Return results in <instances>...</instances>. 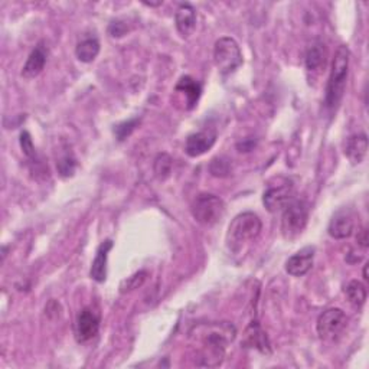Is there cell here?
<instances>
[{"instance_id":"obj_19","label":"cell","mask_w":369,"mask_h":369,"mask_svg":"<svg viewBox=\"0 0 369 369\" xmlns=\"http://www.w3.org/2000/svg\"><path fill=\"white\" fill-rule=\"evenodd\" d=\"M100 48H101L100 40L95 36H90V38H86V39L81 40V42H78V45L75 48V55H77L78 61L84 62V64H90L99 57Z\"/></svg>"},{"instance_id":"obj_26","label":"cell","mask_w":369,"mask_h":369,"mask_svg":"<svg viewBox=\"0 0 369 369\" xmlns=\"http://www.w3.org/2000/svg\"><path fill=\"white\" fill-rule=\"evenodd\" d=\"M140 125V118H131L127 121H123L120 125H117L114 127V134L118 142L126 140L127 138H130V134L138 129V126Z\"/></svg>"},{"instance_id":"obj_21","label":"cell","mask_w":369,"mask_h":369,"mask_svg":"<svg viewBox=\"0 0 369 369\" xmlns=\"http://www.w3.org/2000/svg\"><path fill=\"white\" fill-rule=\"evenodd\" d=\"M345 296L349 300L351 305H353L355 307H362L366 302V296H368L366 287L358 280H352L345 287Z\"/></svg>"},{"instance_id":"obj_7","label":"cell","mask_w":369,"mask_h":369,"mask_svg":"<svg viewBox=\"0 0 369 369\" xmlns=\"http://www.w3.org/2000/svg\"><path fill=\"white\" fill-rule=\"evenodd\" d=\"M348 318L345 311L339 307H332L325 310L318 322L316 331L320 339L323 340H335L346 327Z\"/></svg>"},{"instance_id":"obj_27","label":"cell","mask_w":369,"mask_h":369,"mask_svg":"<svg viewBox=\"0 0 369 369\" xmlns=\"http://www.w3.org/2000/svg\"><path fill=\"white\" fill-rule=\"evenodd\" d=\"M19 142H21V147H22L23 155L28 159H31V160L36 159V150H35V146H34V142H32L31 133L26 131V130L22 131Z\"/></svg>"},{"instance_id":"obj_1","label":"cell","mask_w":369,"mask_h":369,"mask_svg":"<svg viewBox=\"0 0 369 369\" xmlns=\"http://www.w3.org/2000/svg\"><path fill=\"white\" fill-rule=\"evenodd\" d=\"M237 336L236 326L229 322L201 323L189 332L190 344L196 346V366L216 368L225 359L227 348Z\"/></svg>"},{"instance_id":"obj_15","label":"cell","mask_w":369,"mask_h":369,"mask_svg":"<svg viewBox=\"0 0 369 369\" xmlns=\"http://www.w3.org/2000/svg\"><path fill=\"white\" fill-rule=\"evenodd\" d=\"M47 58H48L47 48L42 44L35 47V49L29 53L28 60H26V62L22 68V77L28 78V79L38 77L40 73L44 71Z\"/></svg>"},{"instance_id":"obj_12","label":"cell","mask_w":369,"mask_h":369,"mask_svg":"<svg viewBox=\"0 0 369 369\" xmlns=\"http://www.w3.org/2000/svg\"><path fill=\"white\" fill-rule=\"evenodd\" d=\"M216 142V133L214 131H198L188 136L185 142V153L189 157H199L214 147Z\"/></svg>"},{"instance_id":"obj_28","label":"cell","mask_w":369,"mask_h":369,"mask_svg":"<svg viewBox=\"0 0 369 369\" xmlns=\"http://www.w3.org/2000/svg\"><path fill=\"white\" fill-rule=\"evenodd\" d=\"M129 28L126 23H123L120 21H116V22H112L110 26H108V34H110V36L113 38H121L125 36L127 34Z\"/></svg>"},{"instance_id":"obj_10","label":"cell","mask_w":369,"mask_h":369,"mask_svg":"<svg viewBox=\"0 0 369 369\" xmlns=\"http://www.w3.org/2000/svg\"><path fill=\"white\" fill-rule=\"evenodd\" d=\"M314 262V247H305L285 262V271L292 277H303L311 270Z\"/></svg>"},{"instance_id":"obj_31","label":"cell","mask_w":369,"mask_h":369,"mask_svg":"<svg viewBox=\"0 0 369 369\" xmlns=\"http://www.w3.org/2000/svg\"><path fill=\"white\" fill-rule=\"evenodd\" d=\"M368 279H369V277H368V264H365V266H364V280L368 281Z\"/></svg>"},{"instance_id":"obj_30","label":"cell","mask_w":369,"mask_h":369,"mask_svg":"<svg viewBox=\"0 0 369 369\" xmlns=\"http://www.w3.org/2000/svg\"><path fill=\"white\" fill-rule=\"evenodd\" d=\"M254 146H255V142L253 139H245L237 144V149L240 150V152H250V150L254 149Z\"/></svg>"},{"instance_id":"obj_5","label":"cell","mask_w":369,"mask_h":369,"mask_svg":"<svg viewBox=\"0 0 369 369\" xmlns=\"http://www.w3.org/2000/svg\"><path fill=\"white\" fill-rule=\"evenodd\" d=\"M214 62L222 75H229L242 65V52L234 38L222 36L214 45Z\"/></svg>"},{"instance_id":"obj_3","label":"cell","mask_w":369,"mask_h":369,"mask_svg":"<svg viewBox=\"0 0 369 369\" xmlns=\"http://www.w3.org/2000/svg\"><path fill=\"white\" fill-rule=\"evenodd\" d=\"M263 224L254 212H241L231 221L227 232V249L231 254L241 251L262 234Z\"/></svg>"},{"instance_id":"obj_11","label":"cell","mask_w":369,"mask_h":369,"mask_svg":"<svg viewBox=\"0 0 369 369\" xmlns=\"http://www.w3.org/2000/svg\"><path fill=\"white\" fill-rule=\"evenodd\" d=\"M355 218L349 209L338 211L327 227V234L335 240H346L353 234Z\"/></svg>"},{"instance_id":"obj_25","label":"cell","mask_w":369,"mask_h":369,"mask_svg":"<svg viewBox=\"0 0 369 369\" xmlns=\"http://www.w3.org/2000/svg\"><path fill=\"white\" fill-rule=\"evenodd\" d=\"M147 276H149L147 271H139V272H136V275L127 277L126 280H123L120 284V293L126 294L136 289H139V287H142L143 283L146 281Z\"/></svg>"},{"instance_id":"obj_4","label":"cell","mask_w":369,"mask_h":369,"mask_svg":"<svg viewBox=\"0 0 369 369\" xmlns=\"http://www.w3.org/2000/svg\"><path fill=\"white\" fill-rule=\"evenodd\" d=\"M194 220L203 227H214L225 215V202L214 194L198 195L190 205Z\"/></svg>"},{"instance_id":"obj_23","label":"cell","mask_w":369,"mask_h":369,"mask_svg":"<svg viewBox=\"0 0 369 369\" xmlns=\"http://www.w3.org/2000/svg\"><path fill=\"white\" fill-rule=\"evenodd\" d=\"M209 173L215 177H228L232 173V163L225 156L214 157L209 163Z\"/></svg>"},{"instance_id":"obj_16","label":"cell","mask_w":369,"mask_h":369,"mask_svg":"<svg viewBox=\"0 0 369 369\" xmlns=\"http://www.w3.org/2000/svg\"><path fill=\"white\" fill-rule=\"evenodd\" d=\"M244 344L249 348H255L262 353H270L271 346H270V340L267 338V333L262 329V326L257 320H253L247 329H245L244 333Z\"/></svg>"},{"instance_id":"obj_13","label":"cell","mask_w":369,"mask_h":369,"mask_svg":"<svg viewBox=\"0 0 369 369\" xmlns=\"http://www.w3.org/2000/svg\"><path fill=\"white\" fill-rule=\"evenodd\" d=\"M176 29L181 36L188 38L196 28V10L192 5L182 3L175 13Z\"/></svg>"},{"instance_id":"obj_22","label":"cell","mask_w":369,"mask_h":369,"mask_svg":"<svg viewBox=\"0 0 369 369\" xmlns=\"http://www.w3.org/2000/svg\"><path fill=\"white\" fill-rule=\"evenodd\" d=\"M172 166H173V160L169 155L166 153L157 155V157L155 159V165H153V170L157 179L166 181L172 173Z\"/></svg>"},{"instance_id":"obj_2","label":"cell","mask_w":369,"mask_h":369,"mask_svg":"<svg viewBox=\"0 0 369 369\" xmlns=\"http://www.w3.org/2000/svg\"><path fill=\"white\" fill-rule=\"evenodd\" d=\"M349 62H351V52L348 47L340 45L336 49L335 58L332 62V70L329 79H327L326 86V97H325V105L331 113H335L342 100H344L346 81L349 74Z\"/></svg>"},{"instance_id":"obj_8","label":"cell","mask_w":369,"mask_h":369,"mask_svg":"<svg viewBox=\"0 0 369 369\" xmlns=\"http://www.w3.org/2000/svg\"><path fill=\"white\" fill-rule=\"evenodd\" d=\"M100 314L91 307H84L75 320V338L79 344H87L97 336L100 331Z\"/></svg>"},{"instance_id":"obj_29","label":"cell","mask_w":369,"mask_h":369,"mask_svg":"<svg viewBox=\"0 0 369 369\" xmlns=\"http://www.w3.org/2000/svg\"><path fill=\"white\" fill-rule=\"evenodd\" d=\"M357 241H358V244L361 245L362 249H368V242H369V238H368V228H362L361 231H358Z\"/></svg>"},{"instance_id":"obj_9","label":"cell","mask_w":369,"mask_h":369,"mask_svg":"<svg viewBox=\"0 0 369 369\" xmlns=\"http://www.w3.org/2000/svg\"><path fill=\"white\" fill-rule=\"evenodd\" d=\"M294 188L290 182L268 188L263 195V203L268 212H281L294 199Z\"/></svg>"},{"instance_id":"obj_20","label":"cell","mask_w":369,"mask_h":369,"mask_svg":"<svg viewBox=\"0 0 369 369\" xmlns=\"http://www.w3.org/2000/svg\"><path fill=\"white\" fill-rule=\"evenodd\" d=\"M325 61H326V48H325V44L318 40V42H314L306 52L305 62H306L307 71L309 73L319 71L325 65Z\"/></svg>"},{"instance_id":"obj_14","label":"cell","mask_w":369,"mask_h":369,"mask_svg":"<svg viewBox=\"0 0 369 369\" xmlns=\"http://www.w3.org/2000/svg\"><path fill=\"white\" fill-rule=\"evenodd\" d=\"M112 249H113L112 240H105L104 242L100 244L90 270V276L94 281L104 283L107 280V263H108V254H110Z\"/></svg>"},{"instance_id":"obj_24","label":"cell","mask_w":369,"mask_h":369,"mask_svg":"<svg viewBox=\"0 0 369 369\" xmlns=\"http://www.w3.org/2000/svg\"><path fill=\"white\" fill-rule=\"evenodd\" d=\"M57 169H58L60 176H62V177L74 176L75 169H77V159L73 155V152H65L57 160Z\"/></svg>"},{"instance_id":"obj_17","label":"cell","mask_w":369,"mask_h":369,"mask_svg":"<svg viewBox=\"0 0 369 369\" xmlns=\"http://www.w3.org/2000/svg\"><path fill=\"white\" fill-rule=\"evenodd\" d=\"M175 91L185 95V104H186L185 108L186 110H192V108H195V105L198 104V101L201 99L202 87L196 79H194L192 77H189V75H185L179 81H177Z\"/></svg>"},{"instance_id":"obj_18","label":"cell","mask_w":369,"mask_h":369,"mask_svg":"<svg viewBox=\"0 0 369 369\" xmlns=\"http://www.w3.org/2000/svg\"><path fill=\"white\" fill-rule=\"evenodd\" d=\"M368 153V138L365 133L353 134L346 139L345 156L352 165H359Z\"/></svg>"},{"instance_id":"obj_6","label":"cell","mask_w":369,"mask_h":369,"mask_svg":"<svg viewBox=\"0 0 369 369\" xmlns=\"http://www.w3.org/2000/svg\"><path fill=\"white\" fill-rule=\"evenodd\" d=\"M281 231L285 240H294L305 231L309 221V205L303 201L294 198L281 211Z\"/></svg>"}]
</instances>
